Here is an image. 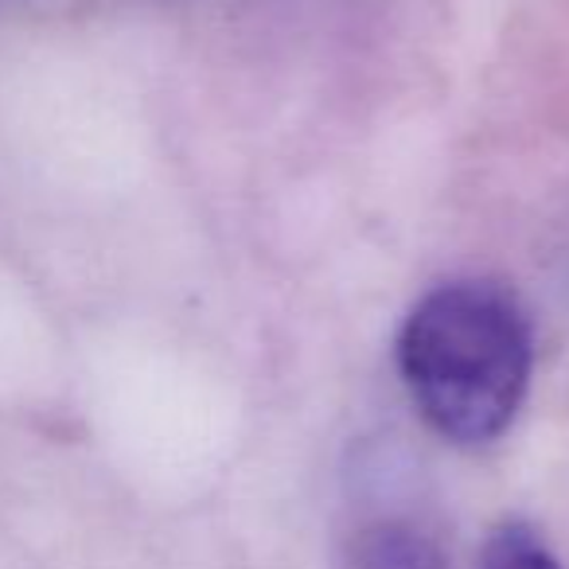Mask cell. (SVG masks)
Segmentation results:
<instances>
[{"instance_id":"obj_1","label":"cell","mask_w":569,"mask_h":569,"mask_svg":"<svg viewBox=\"0 0 569 569\" xmlns=\"http://www.w3.org/2000/svg\"><path fill=\"white\" fill-rule=\"evenodd\" d=\"M535 343L522 309L496 284L426 293L398 336V371L421 418L457 445H488L515 421Z\"/></svg>"},{"instance_id":"obj_2","label":"cell","mask_w":569,"mask_h":569,"mask_svg":"<svg viewBox=\"0 0 569 569\" xmlns=\"http://www.w3.org/2000/svg\"><path fill=\"white\" fill-rule=\"evenodd\" d=\"M340 569H445V553L413 522L379 519L351 538Z\"/></svg>"},{"instance_id":"obj_3","label":"cell","mask_w":569,"mask_h":569,"mask_svg":"<svg viewBox=\"0 0 569 569\" xmlns=\"http://www.w3.org/2000/svg\"><path fill=\"white\" fill-rule=\"evenodd\" d=\"M480 569H561L558 558L546 550V542L522 522L496 530V538L483 550Z\"/></svg>"}]
</instances>
